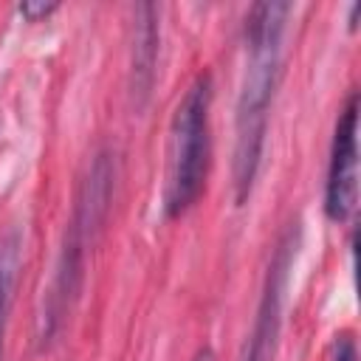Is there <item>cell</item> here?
Segmentation results:
<instances>
[{
	"label": "cell",
	"instance_id": "3957f363",
	"mask_svg": "<svg viewBox=\"0 0 361 361\" xmlns=\"http://www.w3.org/2000/svg\"><path fill=\"white\" fill-rule=\"evenodd\" d=\"M110 195H113V164L107 155H99L87 172L85 183H82V189H79L73 220H71L68 234H65V245H62V257H59V268H56V285H54L51 310H48V324H54L59 319L68 299L79 290V279H82V268H85V251L93 240V231L99 228V223L104 217Z\"/></svg>",
	"mask_w": 361,
	"mask_h": 361
},
{
	"label": "cell",
	"instance_id": "6da1fadb",
	"mask_svg": "<svg viewBox=\"0 0 361 361\" xmlns=\"http://www.w3.org/2000/svg\"><path fill=\"white\" fill-rule=\"evenodd\" d=\"M288 3H257L245 20V73L237 99V144H234V189L237 203H243L254 186L262 144H265V124L268 107L274 102V90L279 82L282 65V31Z\"/></svg>",
	"mask_w": 361,
	"mask_h": 361
},
{
	"label": "cell",
	"instance_id": "52a82bcc",
	"mask_svg": "<svg viewBox=\"0 0 361 361\" xmlns=\"http://www.w3.org/2000/svg\"><path fill=\"white\" fill-rule=\"evenodd\" d=\"M17 268H20V234L6 231L0 234V361H3V336H6Z\"/></svg>",
	"mask_w": 361,
	"mask_h": 361
},
{
	"label": "cell",
	"instance_id": "5b68a950",
	"mask_svg": "<svg viewBox=\"0 0 361 361\" xmlns=\"http://www.w3.org/2000/svg\"><path fill=\"white\" fill-rule=\"evenodd\" d=\"M293 240L288 237L274 262H271V274L265 279V293L257 310V322H254V333L248 338V350L243 355V361H271L274 358V347H276V336H279V322H282V290H285V276L293 259Z\"/></svg>",
	"mask_w": 361,
	"mask_h": 361
},
{
	"label": "cell",
	"instance_id": "30bf717a",
	"mask_svg": "<svg viewBox=\"0 0 361 361\" xmlns=\"http://www.w3.org/2000/svg\"><path fill=\"white\" fill-rule=\"evenodd\" d=\"M195 361H212V353H209V350H203V353H200Z\"/></svg>",
	"mask_w": 361,
	"mask_h": 361
},
{
	"label": "cell",
	"instance_id": "8992f818",
	"mask_svg": "<svg viewBox=\"0 0 361 361\" xmlns=\"http://www.w3.org/2000/svg\"><path fill=\"white\" fill-rule=\"evenodd\" d=\"M155 59H158V8L144 3L138 6V28L133 48V99L135 107H144L155 82Z\"/></svg>",
	"mask_w": 361,
	"mask_h": 361
},
{
	"label": "cell",
	"instance_id": "7a4b0ae2",
	"mask_svg": "<svg viewBox=\"0 0 361 361\" xmlns=\"http://www.w3.org/2000/svg\"><path fill=\"white\" fill-rule=\"evenodd\" d=\"M209 104H212V79L200 73L180 104L175 107L169 127V152H166V186L164 209L169 217L183 214L200 195L206 164H209Z\"/></svg>",
	"mask_w": 361,
	"mask_h": 361
},
{
	"label": "cell",
	"instance_id": "9c48e42d",
	"mask_svg": "<svg viewBox=\"0 0 361 361\" xmlns=\"http://www.w3.org/2000/svg\"><path fill=\"white\" fill-rule=\"evenodd\" d=\"M333 361H355V344L350 336H338L333 344Z\"/></svg>",
	"mask_w": 361,
	"mask_h": 361
},
{
	"label": "cell",
	"instance_id": "ba28073f",
	"mask_svg": "<svg viewBox=\"0 0 361 361\" xmlns=\"http://www.w3.org/2000/svg\"><path fill=\"white\" fill-rule=\"evenodd\" d=\"M51 11H56V3H20V14L25 20H31V23L48 17Z\"/></svg>",
	"mask_w": 361,
	"mask_h": 361
},
{
	"label": "cell",
	"instance_id": "277c9868",
	"mask_svg": "<svg viewBox=\"0 0 361 361\" xmlns=\"http://www.w3.org/2000/svg\"><path fill=\"white\" fill-rule=\"evenodd\" d=\"M358 96H350L333 135L330 166H327V192L324 212L330 220H344L355 203V169H358Z\"/></svg>",
	"mask_w": 361,
	"mask_h": 361
}]
</instances>
